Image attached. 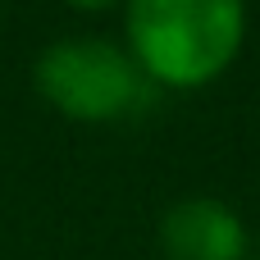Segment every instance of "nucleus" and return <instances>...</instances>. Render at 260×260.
Here are the masks:
<instances>
[{"instance_id":"nucleus-3","label":"nucleus","mask_w":260,"mask_h":260,"mask_svg":"<svg viewBox=\"0 0 260 260\" xmlns=\"http://www.w3.org/2000/svg\"><path fill=\"white\" fill-rule=\"evenodd\" d=\"M165 260H251V229L224 197H183L160 215Z\"/></svg>"},{"instance_id":"nucleus-1","label":"nucleus","mask_w":260,"mask_h":260,"mask_svg":"<svg viewBox=\"0 0 260 260\" xmlns=\"http://www.w3.org/2000/svg\"><path fill=\"white\" fill-rule=\"evenodd\" d=\"M123 50L155 91L215 87L247 46V0H123Z\"/></svg>"},{"instance_id":"nucleus-2","label":"nucleus","mask_w":260,"mask_h":260,"mask_svg":"<svg viewBox=\"0 0 260 260\" xmlns=\"http://www.w3.org/2000/svg\"><path fill=\"white\" fill-rule=\"evenodd\" d=\"M32 91L69 123H119L155 101L123 41L59 37L32 59Z\"/></svg>"},{"instance_id":"nucleus-4","label":"nucleus","mask_w":260,"mask_h":260,"mask_svg":"<svg viewBox=\"0 0 260 260\" xmlns=\"http://www.w3.org/2000/svg\"><path fill=\"white\" fill-rule=\"evenodd\" d=\"M69 9H78V14H105V9H119L123 0H64Z\"/></svg>"}]
</instances>
